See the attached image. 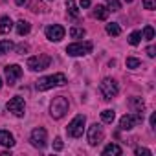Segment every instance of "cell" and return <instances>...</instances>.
Here are the masks:
<instances>
[{"instance_id":"19","label":"cell","mask_w":156,"mask_h":156,"mask_svg":"<svg viewBox=\"0 0 156 156\" xmlns=\"http://www.w3.org/2000/svg\"><path fill=\"white\" fill-rule=\"evenodd\" d=\"M107 33H108V35H112V37L121 35V28H119V24H116V22L107 24Z\"/></svg>"},{"instance_id":"21","label":"cell","mask_w":156,"mask_h":156,"mask_svg":"<svg viewBox=\"0 0 156 156\" xmlns=\"http://www.w3.org/2000/svg\"><path fill=\"white\" fill-rule=\"evenodd\" d=\"M13 50V42L11 41H0V55H6Z\"/></svg>"},{"instance_id":"10","label":"cell","mask_w":156,"mask_h":156,"mask_svg":"<svg viewBox=\"0 0 156 156\" xmlns=\"http://www.w3.org/2000/svg\"><path fill=\"white\" fill-rule=\"evenodd\" d=\"M64 28L61 26V24H53V26H48L46 28V39L48 41H51V42H59V41H62L64 39Z\"/></svg>"},{"instance_id":"13","label":"cell","mask_w":156,"mask_h":156,"mask_svg":"<svg viewBox=\"0 0 156 156\" xmlns=\"http://www.w3.org/2000/svg\"><path fill=\"white\" fill-rule=\"evenodd\" d=\"M0 145H4V147H13V145H15L13 134H9L8 130H0Z\"/></svg>"},{"instance_id":"34","label":"cell","mask_w":156,"mask_h":156,"mask_svg":"<svg viewBox=\"0 0 156 156\" xmlns=\"http://www.w3.org/2000/svg\"><path fill=\"white\" fill-rule=\"evenodd\" d=\"M154 125H156V116H154V114H152V116H151V127H152V129H154Z\"/></svg>"},{"instance_id":"15","label":"cell","mask_w":156,"mask_h":156,"mask_svg":"<svg viewBox=\"0 0 156 156\" xmlns=\"http://www.w3.org/2000/svg\"><path fill=\"white\" fill-rule=\"evenodd\" d=\"M13 28V20L9 17H2L0 19V33H9Z\"/></svg>"},{"instance_id":"20","label":"cell","mask_w":156,"mask_h":156,"mask_svg":"<svg viewBox=\"0 0 156 156\" xmlns=\"http://www.w3.org/2000/svg\"><path fill=\"white\" fill-rule=\"evenodd\" d=\"M66 8H68V13L73 19L79 17V9H77V6H75V0H66Z\"/></svg>"},{"instance_id":"30","label":"cell","mask_w":156,"mask_h":156,"mask_svg":"<svg viewBox=\"0 0 156 156\" xmlns=\"http://www.w3.org/2000/svg\"><path fill=\"white\" fill-rule=\"evenodd\" d=\"M53 149H55V151H62V140H61V138H55V141H53Z\"/></svg>"},{"instance_id":"25","label":"cell","mask_w":156,"mask_h":156,"mask_svg":"<svg viewBox=\"0 0 156 156\" xmlns=\"http://www.w3.org/2000/svg\"><path fill=\"white\" fill-rule=\"evenodd\" d=\"M141 66V61L140 59H136V57H127V68H140Z\"/></svg>"},{"instance_id":"27","label":"cell","mask_w":156,"mask_h":156,"mask_svg":"<svg viewBox=\"0 0 156 156\" xmlns=\"http://www.w3.org/2000/svg\"><path fill=\"white\" fill-rule=\"evenodd\" d=\"M108 11H119L121 9V4L118 2V0H108Z\"/></svg>"},{"instance_id":"9","label":"cell","mask_w":156,"mask_h":156,"mask_svg":"<svg viewBox=\"0 0 156 156\" xmlns=\"http://www.w3.org/2000/svg\"><path fill=\"white\" fill-rule=\"evenodd\" d=\"M4 72H6V83L9 87H15V83L22 77V68L19 64H8L4 68Z\"/></svg>"},{"instance_id":"14","label":"cell","mask_w":156,"mask_h":156,"mask_svg":"<svg viewBox=\"0 0 156 156\" xmlns=\"http://www.w3.org/2000/svg\"><path fill=\"white\" fill-rule=\"evenodd\" d=\"M129 105H130V108L134 112H143V108H145V103L141 101V98H130Z\"/></svg>"},{"instance_id":"16","label":"cell","mask_w":156,"mask_h":156,"mask_svg":"<svg viewBox=\"0 0 156 156\" xmlns=\"http://www.w3.org/2000/svg\"><path fill=\"white\" fill-rule=\"evenodd\" d=\"M121 152H123V149H121L119 145H114V143H110V145H107V147L103 149V156H110V154L119 156Z\"/></svg>"},{"instance_id":"31","label":"cell","mask_w":156,"mask_h":156,"mask_svg":"<svg viewBox=\"0 0 156 156\" xmlns=\"http://www.w3.org/2000/svg\"><path fill=\"white\" fill-rule=\"evenodd\" d=\"M154 51H156V50H154V46H149V48H147V55H149V57H154V55H156Z\"/></svg>"},{"instance_id":"3","label":"cell","mask_w":156,"mask_h":156,"mask_svg":"<svg viewBox=\"0 0 156 156\" xmlns=\"http://www.w3.org/2000/svg\"><path fill=\"white\" fill-rule=\"evenodd\" d=\"M85 123H87V118H85L83 114H77V116L70 121V125L66 127L68 136H70V138H81V136H83V130H85Z\"/></svg>"},{"instance_id":"29","label":"cell","mask_w":156,"mask_h":156,"mask_svg":"<svg viewBox=\"0 0 156 156\" xmlns=\"http://www.w3.org/2000/svg\"><path fill=\"white\" fill-rule=\"evenodd\" d=\"M136 154H138V156H141V154H145V156H151L152 152H151L149 149H145V147H138V149H136Z\"/></svg>"},{"instance_id":"6","label":"cell","mask_w":156,"mask_h":156,"mask_svg":"<svg viewBox=\"0 0 156 156\" xmlns=\"http://www.w3.org/2000/svg\"><path fill=\"white\" fill-rule=\"evenodd\" d=\"M94 44L92 42H73L70 46H66V53L72 57H79V55H88L92 51Z\"/></svg>"},{"instance_id":"32","label":"cell","mask_w":156,"mask_h":156,"mask_svg":"<svg viewBox=\"0 0 156 156\" xmlns=\"http://www.w3.org/2000/svg\"><path fill=\"white\" fill-rule=\"evenodd\" d=\"M17 50H19V53H24V51H28V46H26V44H20Z\"/></svg>"},{"instance_id":"12","label":"cell","mask_w":156,"mask_h":156,"mask_svg":"<svg viewBox=\"0 0 156 156\" xmlns=\"http://www.w3.org/2000/svg\"><path fill=\"white\" fill-rule=\"evenodd\" d=\"M24 108H26V105H24V99L22 98H19V96H15V98H11L9 101H8V110L9 112H13L15 116H24Z\"/></svg>"},{"instance_id":"28","label":"cell","mask_w":156,"mask_h":156,"mask_svg":"<svg viewBox=\"0 0 156 156\" xmlns=\"http://www.w3.org/2000/svg\"><path fill=\"white\" fill-rule=\"evenodd\" d=\"M143 8L145 9H154L156 8V0H143Z\"/></svg>"},{"instance_id":"35","label":"cell","mask_w":156,"mask_h":156,"mask_svg":"<svg viewBox=\"0 0 156 156\" xmlns=\"http://www.w3.org/2000/svg\"><path fill=\"white\" fill-rule=\"evenodd\" d=\"M15 2H17V6H24V4L28 2V0H15Z\"/></svg>"},{"instance_id":"8","label":"cell","mask_w":156,"mask_h":156,"mask_svg":"<svg viewBox=\"0 0 156 156\" xmlns=\"http://www.w3.org/2000/svg\"><path fill=\"white\" fill-rule=\"evenodd\" d=\"M30 141H31L33 147H37V149H44V147L48 145V132H46V129L37 127V129L31 132Z\"/></svg>"},{"instance_id":"37","label":"cell","mask_w":156,"mask_h":156,"mask_svg":"<svg viewBox=\"0 0 156 156\" xmlns=\"http://www.w3.org/2000/svg\"><path fill=\"white\" fill-rule=\"evenodd\" d=\"M125 2H132V0H125Z\"/></svg>"},{"instance_id":"4","label":"cell","mask_w":156,"mask_h":156,"mask_svg":"<svg viewBox=\"0 0 156 156\" xmlns=\"http://www.w3.org/2000/svg\"><path fill=\"white\" fill-rule=\"evenodd\" d=\"M99 90H101L103 98L108 101V99H112V98H116V96H118L119 87H118V83L112 79V77H105V79L101 81V85H99Z\"/></svg>"},{"instance_id":"23","label":"cell","mask_w":156,"mask_h":156,"mask_svg":"<svg viewBox=\"0 0 156 156\" xmlns=\"http://www.w3.org/2000/svg\"><path fill=\"white\" fill-rule=\"evenodd\" d=\"M140 41H141V31H132V33L129 35V44L138 46V44H140Z\"/></svg>"},{"instance_id":"5","label":"cell","mask_w":156,"mask_h":156,"mask_svg":"<svg viewBox=\"0 0 156 156\" xmlns=\"http://www.w3.org/2000/svg\"><path fill=\"white\" fill-rule=\"evenodd\" d=\"M50 62H51L50 55L41 53V55H35V57H30L28 59V68L33 70V72H42V70H46L50 66Z\"/></svg>"},{"instance_id":"11","label":"cell","mask_w":156,"mask_h":156,"mask_svg":"<svg viewBox=\"0 0 156 156\" xmlns=\"http://www.w3.org/2000/svg\"><path fill=\"white\" fill-rule=\"evenodd\" d=\"M103 138H105L103 127L98 125V123H94V125L88 129V143H90V145H98V143L103 141Z\"/></svg>"},{"instance_id":"17","label":"cell","mask_w":156,"mask_h":156,"mask_svg":"<svg viewBox=\"0 0 156 156\" xmlns=\"http://www.w3.org/2000/svg\"><path fill=\"white\" fill-rule=\"evenodd\" d=\"M108 13H110V11H108L105 6H96V9H94V17L99 19V20H107Z\"/></svg>"},{"instance_id":"22","label":"cell","mask_w":156,"mask_h":156,"mask_svg":"<svg viewBox=\"0 0 156 156\" xmlns=\"http://www.w3.org/2000/svg\"><path fill=\"white\" fill-rule=\"evenodd\" d=\"M114 118H116V112H114V110H110V108H107V110H103V112H101V119H103L105 123H112V121H114Z\"/></svg>"},{"instance_id":"18","label":"cell","mask_w":156,"mask_h":156,"mask_svg":"<svg viewBox=\"0 0 156 156\" xmlns=\"http://www.w3.org/2000/svg\"><path fill=\"white\" fill-rule=\"evenodd\" d=\"M30 30H31L30 22H26V20H19V22H17V33H19L20 37H22V35H28Z\"/></svg>"},{"instance_id":"7","label":"cell","mask_w":156,"mask_h":156,"mask_svg":"<svg viewBox=\"0 0 156 156\" xmlns=\"http://www.w3.org/2000/svg\"><path fill=\"white\" fill-rule=\"evenodd\" d=\"M143 121V114L141 112H136V114H125L121 119H119V129L121 130H130L134 129L138 123Z\"/></svg>"},{"instance_id":"24","label":"cell","mask_w":156,"mask_h":156,"mask_svg":"<svg viewBox=\"0 0 156 156\" xmlns=\"http://www.w3.org/2000/svg\"><path fill=\"white\" fill-rule=\"evenodd\" d=\"M70 37L72 39H83L85 37V30L83 28H72L70 30Z\"/></svg>"},{"instance_id":"2","label":"cell","mask_w":156,"mask_h":156,"mask_svg":"<svg viewBox=\"0 0 156 156\" xmlns=\"http://www.w3.org/2000/svg\"><path fill=\"white\" fill-rule=\"evenodd\" d=\"M68 112V99L64 96H57L53 98L51 105H50V114L53 119H61L64 114Z\"/></svg>"},{"instance_id":"1","label":"cell","mask_w":156,"mask_h":156,"mask_svg":"<svg viewBox=\"0 0 156 156\" xmlns=\"http://www.w3.org/2000/svg\"><path fill=\"white\" fill-rule=\"evenodd\" d=\"M61 85H66V75L64 73H53V75H48V77H42V79L37 81V90L41 92H46L53 87H61Z\"/></svg>"},{"instance_id":"33","label":"cell","mask_w":156,"mask_h":156,"mask_svg":"<svg viewBox=\"0 0 156 156\" xmlns=\"http://www.w3.org/2000/svg\"><path fill=\"white\" fill-rule=\"evenodd\" d=\"M90 6V0H81V8H88Z\"/></svg>"},{"instance_id":"26","label":"cell","mask_w":156,"mask_h":156,"mask_svg":"<svg viewBox=\"0 0 156 156\" xmlns=\"http://www.w3.org/2000/svg\"><path fill=\"white\" fill-rule=\"evenodd\" d=\"M143 37H145L147 41H152V39H154V30H152V26H145V30H143Z\"/></svg>"},{"instance_id":"36","label":"cell","mask_w":156,"mask_h":156,"mask_svg":"<svg viewBox=\"0 0 156 156\" xmlns=\"http://www.w3.org/2000/svg\"><path fill=\"white\" fill-rule=\"evenodd\" d=\"M0 88H2V79H0Z\"/></svg>"}]
</instances>
